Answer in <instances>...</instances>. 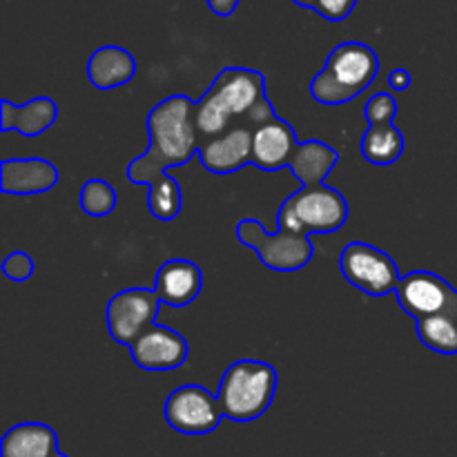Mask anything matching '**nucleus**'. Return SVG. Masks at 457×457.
I'll use <instances>...</instances> for the list:
<instances>
[{
  "mask_svg": "<svg viewBox=\"0 0 457 457\" xmlns=\"http://www.w3.org/2000/svg\"><path fill=\"white\" fill-rule=\"evenodd\" d=\"M150 147L128 165V179L147 186V205L159 221H174L183 210L181 183L170 177V168L186 165L199 154V132L195 123V101L186 94H172L147 114Z\"/></svg>",
  "mask_w": 457,
  "mask_h": 457,
  "instance_id": "1",
  "label": "nucleus"
},
{
  "mask_svg": "<svg viewBox=\"0 0 457 457\" xmlns=\"http://www.w3.org/2000/svg\"><path fill=\"white\" fill-rule=\"evenodd\" d=\"M275 116L266 94V76L250 67H226L195 103V123L201 141L217 138L232 128H257Z\"/></svg>",
  "mask_w": 457,
  "mask_h": 457,
  "instance_id": "2",
  "label": "nucleus"
},
{
  "mask_svg": "<svg viewBox=\"0 0 457 457\" xmlns=\"http://www.w3.org/2000/svg\"><path fill=\"white\" fill-rule=\"evenodd\" d=\"M337 159V150L328 143L303 141L288 165L290 172L302 181V187L286 196L284 205L311 235H330L348 221V201L342 192L324 183Z\"/></svg>",
  "mask_w": 457,
  "mask_h": 457,
  "instance_id": "3",
  "label": "nucleus"
},
{
  "mask_svg": "<svg viewBox=\"0 0 457 457\" xmlns=\"http://www.w3.org/2000/svg\"><path fill=\"white\" fill-rule=\"evenodd\" d=\"M237 239L245 248L254 250L268 270L295 272L312 262L315 248L311 244V232L299 226L284 204L277 212V230L268 232L257 219H241L235 228Z\"/></svg>",
  "mask_w": 457,
  "mask_h": 457,
  "instance_id": "4",
  "label": "nucleus"
},
{
  "mask_svg": "<svg viewBox=\"0 0 457 457\" xmlns=\"http://www.w3.org/2000/svg\"><path fill=\"white\" fill-rule=\"evenodd\" d=\"M379 74V58L373 47L357 40L337 45L324 70L311 80V96L321 105H346L364 94Z\"/></svg>",
  "mask_w": 457,
  "mask_h": 457,
  "instance_id": "5",
  "label": "nucleus"
},
{
  "mask_svg": "<svg viewBox=\"0 0 457 457\" xmlns=\"http://www.w3.org/2000/svg\"><path fill=\"white\" fill-rule=\"evenodd\" d=\"M275 366L262 360H239L230 364L219 384V404L223 418L232 422H253L268 409L277 393Z\"/></svg>",
  "mask_w": 457,
  "mask_h": 457,
  "instance_id": "6",
  "label": "nucleus"
},
{
  "mask_svg": "<svg viewBox=\"0 0 457 457\" xmlns=\"http://www.w3.org/2000/svg\"><path fill=\"white\" fill-rule=\"evenodd\" d=\"M339 270L353 288L361 290L370 297H384V295L395 293L402 279L395 259L364 241H353L342 250Z\"/></svg>",
  "mask_w": 457,
  "mask_h": 457,
  "instance_id": "7",
  "label": "nucleus"
},
{
  "mask_svg": "<svg viewBox=\"0 0 457 457\" xmlns=\"http://www.w3.org/2000/svg\"><path fill=\"white\" fill-rule=\"evenodd\" d=\"M165 422L183 436H208L219 428L223 420L219 397L199 384L174 388L163 406Z\"/></svg>",
  "mask_w": 457,
  "mask_h": 457,
  "instance_id": "8",
  "label": "nucleus"
},
{
  "mask_svg": "<svg viewBox=\"0 0 457 457\" xmlns=\"http://www.w3.org/2000/svg\"><path fill=\"white\" fill-rule=\"evenodd\" d=\"M161 299L154 288H125L107 302L105 321L112 339L129 346L138 335L156 324Z\"/></svg>",
  "mask_w": 457,
  "mask_h": 457,
  "instance_id": "9",
  "label": "nucleus"
},
{
  "mask_svg": "<svg viewBox=\"0 0 457 457\" xmlns=\"http://www.w3.org/2000/svg\"><path fill=\"white\" fill-rule=\"evenodd\" d=\"M395 297L402 311L413 320L431 315H457V290L436 272L413 270L402 275Z\"/></svg>",
  "mask_w": 457,
  "mask_h": 457,
  "instance_id": "10",
  "label": "nucleus"
},
{
  "mask_svg": "<svg viewBox=\"0 0 457 457\" xmlns=\"http://www.w3.org/2000/svg\"><path fill=\"white\" fill-rule=\"evenodd\" d=\"M128 348L134 364L150 373H168V370L181 369L190 353L183 335L161 324H152L150 328L143 330Z\"/></svg>",
  "mask_w": 457,
  "mask_h": 457,
  "instance_id": "11",
  "label": "nucleus"
},
{
  "mask_svg": "<svg viewBox=\"0 0 457 457\" xmlns=\"http://www.w3.org/2000/svg\"><path fill=\"white\" fill-rule=\"evenodd\" d=\"M299 147V138L288 120L272 116L253 129V156L250 165L263 172H277L288 168L295 152Z\"/></svg>",
  "mask_w": 457,
  "mask_h": 457,
  "instance_id": "12",
  "label": "nucleus"
},
{
  "mask_svg": "<svg viewBox=\"0 0 457 457\" xmlns=\"http://www.w3.org/2000/svg\"><path fill=\"white\" fill-rule=\"evenodd\" d=\"M253 156V128H232L217 138L199 143V161L208 172L226 177L250 165Z\"/></svg>",
  "mask_w": 457,
  "mask_h": 457,
  "instance_id": "13",
  "label": "nucleus"
},
{
  "mask_svg": "<svg viewBox=\"0 0 457 457\" xmlns=\"http://www.w3.org/2000/svg\"><path fill=\"white\" fill-rule=\"evenodd\" d=\"M154 290L165 306L186 308L204 290V272L190 259H168L156 270Z\"/></svg>",
  "mask_w": 457,
  "mask_h": 457,
  "instance_id": "14",
  "label": "nucleus"
},
{
  "mask_svg": "<svg viewBox=\"0 0 457 457\" xmlns=\"http://www.w3.org/2000/svg\"><path fill=\"white\" fill-rule=\"evenodd\" d=\"M61 179L47 159H4L0 163V187L4 195H45Z\"/></svg>",
  "mask_w": 457,
  "mask_h": 457,
  "instance_id": "15",
  "label": "nucleus"
},
{
  "mask_svg": "<svg viewBox=\"0 0 457 457\" xmlns=\"http://www.w3.org/2000/svg\"><path fill=\"white\" fill-rule=\"evenodd\" d=\"M58 120V105L49 96H36L25 105H13L12 101H0V129L18 132L22 137H38L47 132Z\"/></svg>",
  "mask_w": 457,
  "mask_h": 457,
  "instance_id": "16",
  "label": "nucleus"
},
{
  "mask_svg": "<svg viewBox=\"0 0 457 457\" xmlns=\"http://www.w3.org/2000/svg\"><path fill=\"white\" fill-rule=\"evenodd\" d=\"M134 74H137V61L128 49L119 45H103L87 61L89 83L103 92L128 85Z\"/></svg>",
  "mask_w": 457,
  "mask_h": 457,
  "instance_id": "17",
  "label": "nucleus"
},
{
  "mask_svg": "<svg viewBox=\"0 0 457 457\" xmlns=\"http://www.w3.org/2000/svg\"><path fill=\"white\" fill-rule=\"evenodd\" d=\"M58 436L43 422H22L9 428L0 440V457H54Z\"/></svg>",
  "mask_w": 457,
  "mask_h": 457,
  "instance_id": "18",
  "label": "nucleus"
},
{
  "mask_svg": "<svg viewBox=\"0 0 457 457\" xmlns=\"http://www.w3.org/2000/svg\"><path fill=\"white\" fill-rule=\"evenodd\" d=\"M361 154L373 165H393L404 154V134L393 123H369L361 137Z\"/></svg>",
  "mask_w": 457,
  "mask_h": 457,
  "instance_id": "19",
  "label": "nucleus"
},
{
  "mask_svg": "<svg viewBox=\"0 0 457 457\" xmlns=\"http://www.w3.org/2000/svg\"><path fill=\"white\" fill-rule=\"evenodd\" d=\"M420 342L440 355H457V315H431L415 320Z\"/></svg>",
  "mask_w": 457,
  "mask_h": 457,
  "instance_id": "20",
  "label": "nucleus"
},
{
  "mask_svg": "<svg viewBox=\"0 0 457 457\" xmlns=\"http://www.w3.org/2000/svg\"><path fill=\"white\" fill-rule=\"evenodd\" d=\"M80 210H83L87 217H107V214L114 212L116 208V190L112 183H107L105 179H89L80 187Z\"/></svg>",
  "mask_w": 457,
  "mask_h": 457,
  "instance_id": "21",
  "label": "nucleus"
},
{
  "mask_svg": "<svg viewBox=\"0 0 457 457\" xmlns=\"http://www.w3.org/2000/svg\"><path fill=\"white\" fill-rule=\"evenodd\" d=\"M293 3L299 4V7L312 9V12H317L326 21L342 22L351 16L357 0H293Z\"/></svg>",
  "mask_w": 457,
  "mask_h": 457,
  "instance_id": "22",
  "label": "nucleus"
},
{
  "mask_svg": "<svg viewBox=\"0 0 457 457\" xmlns=\"http://www.w3.org/2000/svg\"><path fill=\"white\" fill-rule=\"evenodd\" d=\"M364 116L369 123H393L397 116V101L393 94L379 92L369 98L364 107Z\"/></svg>",
  "mask_w": 457,
  "mask_h": 457,
  "instance_id": "23",
  "label": "nucleus"
},
{
  "mask_svg": "<svg viewBox=\"0 0 457 457\" xmlns=\"http://www.w3.org/2000/svg\"><path fill=\"white\" fill-rule=\"evenodd\" d=\"M3 275L7 277V279L16 281V284H22V281H27L34 275V259L27 253L13 250V253H9L7 257H4Z\"/></svg>",
  "mask_w": 457,
  "mask_h": 457,
  "instance_id": "24",
  "label": "nucleus"
},
{
  "mask_svg": "<svg viewBox=\"0 0 457 457\" xmlns=\"http://www.w3.org/2000/svg\"><path fill=\"white\" fill-rule=\"evenodd\" d=\"M411 74L404 70V67H397V70H393L391 74H388V87L393 89V92H404V89H409L411 85Z\"/></svg>",
  "mask_w": 457,
  "mask_h": 457,
  "instance_id": "25",
  "label": "nucleus"
},
{
  "mask_svg": "<svg viewBox=\"0 0 457 457\" xmlns=\"http://www.w3.org/2000/svg\"><path fill=\"white\" fill-rule=\"evenodd\" d=\"M239 3L241 0H208V9L212 13H217V16L228 18L237 12Z\"/></svg>",
  "mask_w": 457,
  "mask_h": 457,
  "instance_id": "26",
  "label": "nucleus"
},
{
  "mask_svg": "<svg viewBox=\"0 0 457 457\" xmlns=\"http://www.w3.org/2000/svg\"><path fill=\"white\" fill-rule=\"evenodd\" d=\"M54 457H67V455H62V453H56Z\"/></svg>",
  "mask_w": 457,
  "mask_h": 457,
  "instance_id": "27",
  "label": "nucleus"
}]
</instances>
